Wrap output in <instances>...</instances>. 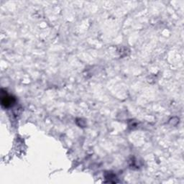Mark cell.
Segmentation results:
<instances>
[{
  "label": "cell",
  "instance_id": "1",
  "mask_svg": "<svg viewBox=\"0 0 184 184\" xmlns=\"http://www.w3.org/2000/svg\"><path fill=\"white\" fill-rule=\"evenodd\" d=\"M12 99H13V98H12L10 96L7 95V94H2V104L3 106H5V107L10 106L12 105V103H13Z\"/></svg>",
  "mask_w": 184,
  "mask_h": 184
}]
</instances>
